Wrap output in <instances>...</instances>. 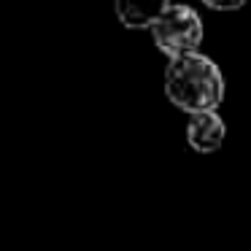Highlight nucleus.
<instances>
[{"label":"nucleus","instance_id":"obj_1","mask_svg":"<svg viewBox=\"0 0 251 251\" xmlns=\"http://www.w3.org/2000/svg\"><path fill=\"white\" fill-rule=\"evenodd\" d=\"M165 95L189 116L216 111L224 100V76L216 62L200 51L173 57L165 68Z\"/></svg>","mask_w":251,"mask_h":251},{"label":"nucleus","instance_id":"obj_2","mask_svg":"<svg viewBox=\"0 0 251 251\" xmlns=\"http://www.w3.org/2000/svg\"><path fill=\"white\" fill-rule=\"evenodd\" d=\"M151 38L162 54L170 60L181 54H192L202 44V19L192 6L173 3L157 22L151 25Z\"/></svg>","mask_w":251,"mask_h":251},{"label":"nucleus","instance_id":"obj_3","mask_svg":"<svg viewBox=\"0 0 251 251\" xmlns=\"http://www.w3.org/2000/svg\"><path fill=\"white\" fill-rule=\"evenodd\" d=\"M224 138H227V127H224V119L216 111L192 114L189 122H186V143H189V149H195L197 154L219 151Z\"/></svg>","mask_w":251,"mask_h":251},{"label":"nucleus","instance_id":"obj_4","mask_svg":"<svg viewBox=\"0 0 251 251\" xmlns=\"http://www.w3.org/2000/svg\"><path fill=\"white\" fill-rule=\"evenodd\" d=\"M173 6L170 0H114V8H116V17L125 27L130 30H143L157 22L168 8Z\"/></svg>","mask_w":251,"mask_h":251},{"label":"nucleus","instance_id":"obj_5","mask_svg":"<svg viewBox=\"0 0 251 251\" xmlns=\"http://www.w3.org/2000/svg\"><path fill=\"white\" fill-rule=\"evenodd\" d=\"M202 6L213 8V11H235V8L246 6L249 0H200Z\"/></svg>","mask_w":251,"mask_h":251}]
</instances>
